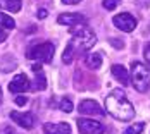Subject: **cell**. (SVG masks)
Here are the masks:
<instances>
[{
	"mask_svg": "<svg viewBox=\"0 0 150 134\" xmlns=\"http://www.w3.org/2000/svg\"><path fill=\"white\" fill-rule=\"evenodd\" d=\"M105 108L114 119L122 120V122H128L135 117V108L128 102L122 89H112L110 91V95L105 98Z\"/></svg>",
	"mask_w": 150,
	"mask_h": 134,
	"instance_id": "cell-1",
	"label": "cell"
},
{
	"mask_svg": "<svg viewBox=\"0 0 150 134\" xmlns=\"http://www.w3.org/2000/svg\"><path fill=\"white\" fill-rule=\"evenodd\" d=\"M71 33H73V40L69 41V45L73 46L74 52H85V50H90L93 45L97 43V36L95 33L86 28V26H81L78 24V29L74 26L71 28Z\"/></svg>",
	"mask_w": 150,
	"mask_h": 134,
	"instance_id": "cell-2",
	"label": "cell"
},
{
	"mask_svg": "<svg viewBox=\"0 0 150 134\" xmlns=\"http://www.w3.org/2000/svg\"><path fill=\"white\" fill-rule=\"evenodd\" d=\"M131 83L133 88L140 93H145L150 88V67L142 62L131 64Z\"/></svg>",
	"mask_w": 150,
	"mask_h": 134,
	"instance_id": "cell-3",
	"label": "cell"
},
{
	"mask_svg": "<svg viewBox=\"0 0 150 134\" xmlns=\"http://www.w3.org/2000/svg\"><path fill=\"white\" fill-rule=\"evenodd\" d=\"M54 52H55V46L50 41L38 43V45H33L31 48H28V59L50 64L52 59H54Z\"/></svg>",
	"mask_w": 150,
	"mask_h": 134,
	"instance_id": "cell-4",
	"label": "cell"
},
{
	"mask_svg": "<svg viewBox=\"0 0 150 134\" xmlns=\"http://www.w3.org/2000/svg\"><path fill=\"white\" fill-rule=\"evenodd\" d=\"M112 22H114V26H116L117 29L124 31V33H131V31L136 28V19L129 14V12H122V14L114 15Z\"/></svg>",
	"mask_w": 150,
	"mask_h": 134,
	"instance_id": "cell-5",
	"label": "cell"
},
{
	"mask_svg": "<svg viewBox=\"0 0 150 134\" xmlns=\"http://www.w3.org/2000/svg\"><path fill=\"white\" fill-rule=\"evenodd\" d=\"M78 129L81 134H104V126L91 119H78Z\"/></svg>",
	"mask_w": 150,
	"mask_h": 134,
	"instance_id": "cell-6",
	"label": "cell"
},
{
	"mask_svg": "<svg viewBox=\"0 0 150 134\" xmlns=\"http://www.w3.org/2000/svg\"><path fill=\"white\" fill-rule=\"evenodd\" d=\"M78 110L83 115H97V117H102L105 114V110L100 108V105L97 103L95 100H83L79 103V107H78Z\"/></svg>",
	"mask_w": 150,
	"mask_h": 134,
	"instance_id": "cell-7",
	"label": "cell"
},
{
	"mask_svg": "<svg viewBox=\"0 0 150 134\" xmlns=\"http://www.w3.org/2000/svg\"><path fill=\"white\" fill-rule=\"evenodd\" d=\"M11 119L23 129H31L35 126V115L31 112H11Z\"/></svg>",
	"mask_w": 150,
	"mask_h": 134,
	"instance_id": "cell-8",
	"label": "cell"
},
{
	"mask_svg": "<svg viewBox=\"0 0 150 134\" xmlns=\"http://www.w3.org/2000/svg\"><path fill=\"white\" fill-rule=\"evenodd\" d=\"M30 88H31V84H30V79H28L26 74L14 76V79L9 83V91H12V93H24Z\"/></svg>",
	"mask_w": 150,
	"mask_h": 134,
	"instance_id": "cell-9",
	"label": "cell"
},
{
	"mask_svg": "<svg viewBox=\"0 0 150 134\" xmlns=\"http://www.w3.org/2000/svg\"><path fill=\"white\" fill-rule=\"evenodd\" d=\"M57 22L73 28V26H78V24H85V22H86V17L83 14H78V12H73V14H60L59 17H57Z\"/></svg>",
	"mask_w": 150,
	"mask_h": 134,
	"instance_id": "cell-10",
	"label": "cell"
},
{
	"mask_svg": "<svg viewBox=\"0 0 150 134\" xmlns=\"http://www.w3.org/2000/svg\"><path fill=\"white\" fill-rule=\"evenodd\" d=\"M45 134H71V126L66 122H57V124H45L43 126Z\"/></svg>",
	"mask_w": 150,
	"mask_h": 134,
	"instance_id": "cell-11",
	"label": "cell"
},
{
	"mask_svg": "<svg viewBox=\"0 0 150 134\" xmlns=\"http://www.w3.org/2000/svg\"><path fill=\"white\" fill-rule=\"evenodd\" d=\"M31 71L35 72V84H33V89H45L47 88V77L42 71V65L40 64H33L31 65Z\"/></svg>",
	"mask_w": 150,
	"mask_h": 134,
	"instance_id": "cell-12",
	"label": "cell"
},
{
	"mask_svg": "<svg viewBox=\"0 0 150 134\" xmlns=\"http://www.w3.org/2000/svg\"><path fill=\"white\" fill-rule=\"evenodd\" d=\"M110 72H112V76L119 81L121 84H124V86H128V84H129V74H128V71H126V67H124V65H121V64L112 65Z\"/></svg>",
	"mask_w": 150,
	"mask_h": 134,
	"instance_id": "cell-13",
	"label": "cell"
},
{
	"mask_svg": "<svg viewBox=\"0 0 150 134\" xmlns=\"http://www.w3.org/2000/svg\"><path fill=\"white\" fill-rule=\"evenodd\" d=\"M85 64L90 69H100L102 67V55L100 53H88L85 57Z\"/></svg>",
	"mask_w": 150,
	"mask_h": 134,
	"instance_id": "cell-14",
	"label": "cell"
},
{
	"mask_svg": "<svg viewBox=\"0 0 150 134\" xmlns=\"http://www.w3.org/2000/svg\"><path fill=\"white\" fill-rule=\"evenodd\" d=\"M21 4V0H0V9H5L9 12H19Z\"/></svg>",
	"mask_w": 150,
	"mask_h": 134,
	"instance_id": "cell-15",
	"label": "cell"
},
{
	"mask_svg": "<svg viewBox=\"0 0 150 134\" xmlns=\"http://www.w3.org/2000/svg\"><path fill=\"white\" fill-rule=\"evenodd\" d=\"M0 26H2L4 29H14L16 28V21L12 19V17H9L7 14L0 12Z\"/></svg>",
	"mask_w": 150,
	"mask_h": 134,
	"instance_id": "cell-16",
	"label": "cell"
},
{
	"mask_svg": "<svg viewBox=\"0 0 150 134\" xmlns=\"http://www.w3.org/2000/svg\"><path fill=\"white\" fill-rule=\"evenodd\" d=\"M143 129H145V124H143V122H136L133 126L126 127V129H124V134H142Z\"/></svg>",
	"mask_w": 150,
	"mask_h": 134,
	"instance_id": "cell-17",
	"label": "cell"
},
{
	"mask_svg": "<svg viewBox=\"0 0 150 134\" xmlns=\"http://www.w3.org/2000/svg\"><path fill=\"white\" fill-rule=\"evenodd\" d=\"M73 59H74V50H73L71 45H67L66 50H64V53H62V62H64V64H71Z\"/></svg>",
	"mask_w": 150,
	"mask_h": 134,
	"instance_id": "cell-18",
	"label": "cell"
},
{
	"mask_svg": "<svg viewBox=\"0 0 150 134\" xmlns=\"http://www.w3.org/2000/svg\"><path fill=\"white\" fill-rule=\"evenodd\" d=\"M59 107H60V110H62V112H66V114L73 112V108H74V107H73V102H71L69 98H62Z\"/></svg>",
	"mask_w": 150,
	"mask_h": 134,
	"instance_id": "cell-19",
	"label": "cell"
},
{
	"mask_svg": "<svg viewBox=\"0 0 150 134\" xmlns=\"http://www.w3.org/2000/svg\"><path fill=\"white\" fill-rule=\"evenodd\" d=\"M119 4H121V0H104V2H102L104 9H107V11H114Z\"/></svg>",
	"mask_w": 150,
	"mask_h": 134,
	"instance_id": "cell-20",
	"label": "cell"
},
{
	"mask_svg": "<svg viewBox=\"0 0 150 134\" xmlns=\"http://www.w3.org/2000/svg\"><path fill=\"white\" fill-rule=\"evenodd\" d=\"M143 57H145V60L150 64V43H147L145 48H143Z\"/></svg>",
	"mask_w": 150,
	"mask_h": 134,
	"instance_id": "cell-21",
	"label": "cell"
},
{
	"mask_svg": "<svg viewBox=\"0 0 150 134\" xmlns=\"http://www.w3.org/2000/svg\"><path fill=\"white\" fill-rule=\"evenodd\" d=\"M5 40H7V31L4 28H0V43H4Z\"/></svg>",
	"mask_w": 150,
	"mask_h": 134,
	"instance_id": "cell-22",
	"label": "cell"
},
{
	"mask_svg": "<svg viewBox=\"0 0 150 134\" xmlns=\"http://www.w3.org/2000/svg\"><path fill=\"white\" fill-rule=\"evenodd\" d=\"M110 43L114 45L116 48H122V41H117V38H110Z\"/></svg>",
	"mask_w": 150,
	"mask_h": 134,
	"instance_id": "cell-23",
	"label": "cell"
},
{
	"mask_svg": "<svg viewBox=\"0 0 150 134\" xmlns=\"http://www.w3.org/2000/svg\"><path fill=\"white\" fill-rule=\"evenodd\" d=\"M136 4L140 7H150V0H136Z\"/></svg>",
	"mask_w": 150,
	"mask_h": 134,
	"instance_id": "cell-24",
	"label": "cell"
},
{
	"mask_svg": "<svg viewBox=\"0 0 150 134\" xmlns=\"http://www.w3.org/2000/svg\"><path fill=\"white\" fill-rule=\"evenodd\" d=\"M26 102H28L26 96H17V98H16V103L17 105H26Z\"/></svg>",
	"mask_w": 150,
	"mask_h": 134,
	"instance_id": "cell-25",
	"label": "cell"
},
{
	"mask_svg": "<svg viewBox=\"0 0 150 134\" xmlns=\"http://www.w3.org/2000/svg\"><path fill=\"white\" fill-rule=\"evenodd\" d=\"M2 134H17V133H16V131L12 129V127H9V126H7V127H4Z\"/></svg>",
	"mask_w": 150,
	"mask_h": 134,
	"instance_id": "cell-26",
	"label": "cell"
},
{
	"mask_svg": "<svg viewBox=\"0 0 150 134\" xmlns=\"http://www.w3.org/2000/svg\"><path fill=\"white\" fill-rule=\"evenodd\" d=\"M81 0H62V4H66V5H74V4H79Z\"/></svg>",
	"mask_w": 150,
	"mask_h": 134,
	"instance_id": "cell-27",
	"label": "cell"
},
{
	"mask_svg": "<svg viewBox=\"0 0 150 134\" xmlns=\"http://www.w3.org/2000/svg\"><path fill=\"white\" fill-rule=\"evenodd\" d=\"M38 17H40V19H45L47 17V9H40V11H38Z\"/></svg>",
	"mask_w": 150,
	"mask_h": 134,
	"instance_id": "cell-28",
	"label": "cell"
},
{
	"mask_svg": "<svg viewBox=\"0 0 150 134\" xmlns=\"http://www.w3.org/2000/svg\"><path fill=\"white\" fill-rule=\"evenodd\" d=\"M0 103H2V88H0Z\"/></svg>",
	"mask_w": 150,
	"mask_h": 134,
	"instance_id": "cell-29",
	"label": "cell"
}]
</instances>
